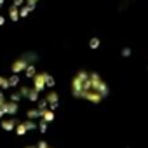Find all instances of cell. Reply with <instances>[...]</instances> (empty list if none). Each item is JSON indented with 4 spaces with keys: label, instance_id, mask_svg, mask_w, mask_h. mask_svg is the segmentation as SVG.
I'll list each match as a JSON object with an SVG mask.
<instances>
[{
    "label": "cell",
    "instance_id": "obj_1",
    "mask_svg": "<svg viewBox=\"0 0 148 148\" xmlns=\"http://www.w3.org/2000/svg\"><path fill=\"white\" fill-rule=\"evenodd\" d=\"M71 94L73 98L87 101L91 105H99L108 98L110 87L98 71L79 70L71 79Z\"/></svg>",
    "mask_w": 148,
    "mask_h": 148
},
{
    "label": "cell",
    "instance_id": "obj_2",
    "mask_svg": "<svg viewBox=\"0 0 148 148\" xmlns=\"http://www.w3.org/2000/svg\"><path fill=\"white\" fill-rule=\"evenodd\" d=\"M32 129H37V124L33 122V120H26V122H18L16 124V127H14V131H16V134L18 136H25L28 131H32Z\"/></svg>",
    "mask_w": 148,
    "mask_h": 148
},
{
    "label": "cell",
    "instance_id": "obj_3",
    "mask_svg": "<svg viewBox=\"0 0 148 148\" xmlns=\"http://www.w3.org/2000/svg\"><path fill=\"white\" fill-rule=\"evenodd\" d=\"M28 64H30V61H26V54H25V56L18 58V59L11 64V71H12V73H18V75H19L21 71H25V68H26Z\"/></svg>",
    "mask_w": 148,
    "mask_h": 148
},
{
    "label": "cell",
    "instance_id": "obj_4",
    "mask_svg": "<svg viewBox=\"0 0 148 148\" xmlns=\"http://www.w3.org/2000/svg\"><path fill=\"white\" fill-rule=\"evenodd\" d=\"M18 103L16 101H5L2 106H0V112H2L4 115H7V117H14L16 113H18Z\"/></svg>",
    "mask_w": 148,
    "mask_h": 148
},
{
    "label": "cell",
    "instance_id": "obj_5",
    "mask_svg": "<svg viewBox=\"0 0 148 148\" xmlns=\"http://www.w3.org/2000/svg\"><path fill=\"white\" fill-rule=\"evenodd\" d=\"M45 75H47L45 71H42V73H35L33 79H32V82H33V89H37L38 92H42V91L45 89Z\"/></svg>",
    "mask_w": 148,
    "mask_h": 148
},
{
    "label": "cell",
    "instance_id": "obj_6",
    "mask_svg": "<svg viewBox=\"0 0 148 148\" xmlns=\"http://www.w3.org/2000/svg\"><path fill=\"white\" fill-rule=\"evenodd\" d=\"M45 101H47V106H49L51 110H56V108L59 106V98H58L56 91H49V92L45 94Z\"/></svg>",
    "mask_w": 148,
    "mask_h": 148
},
{
    "label": "cell",
    "instance_id": "obj_7",
    "mask_svg": "<svg viewBox=\"0 0 148 148\" xmlns=\"http://www.w3.org/2000/svg\"><path fill=\"white\" fill-rule=\"evenodd\" d=\"M16 124H18V120H16L14 117H7V119H2V120H0V125H2L4 131H14Z\"/></svg>",
    "mask_w": 148,
    "mask_h": 148
},
{
    "label": "cell",
    "instance_id": "obj_8",
    "mask_svg": "<svg viewBox=\"0 0 148 148\" xmlns=\"http://www.w3.org/2000/svg\"><path fill=\"white\" fill-rule=\"evenodd\" d=\"M40 119L45 120L47 124L52 122V120H54V110H51V108H49V110H47V108H45V110H40Z\"/></svg>",
    "mask_w": 148,
    "mask_h": 148
},
{
    "label": "cell",
    "instance_id": "obj_9",
    "mask_svg": "<svg viewBox=\"0 0 148 148\" xmlns=\"http://www.w3.org/2000/svg\"><path fill=\"white\" fill-rule=\"evenodd\" d=\"M18 9H19V7L14 5V4H12L11 9H9V14H11V19H12V21H18V19H19V12H18Z\"/></svg>",
    "mask_w": 148,
    "mask_h": 148
},
{
    "label": "cell",
    "instance_id": "obj_10",
    "mask_svg": "<svg viewBox=\"0 0 148 148\" xmlns=\"http://www.w3.org/2000/svg\"><path fill=\"white\" fill-rule=\"evenodd\" d=\"M25 73H26V79H33V75L37 73V68H35V64H28V66L25 68Z\"/></svg>",
    "mask_w": 148,
    "mask_h": 148
},
{
    "label": "cell",
    "instance_id": "obj_11",
    "mask_svg": "<svg viewBox=\"0 0 148 148\" xmlns=\"http://www.w3.org/2000/svg\"><path fill=\"white\" fill-rule=\"evenodd\" d=\"M26 117H28L30 120H35V119H38V117H40V110H38V108L28 110V112H26Z\"/></svg>",
    "mask_w": 148,
    "mask_h": 148
},
{
    "label": "cell",
    "instance_id": "obj_12",
    "mask_svg": "<svg viewBox=\"0 0 148 148\" xmlns=\"http://www.w3.org/2000/svg\"><path fill=\"white\" fill-rule=\"evenodd\" d=\"M32 103H35L37 99H38V91L37 89H33V87H30V92H28V96H26Z\"/></svg>",
    "mask_w": 148,
    "mask_h": 148
},
{
    "label": "cell",
    "instance_id": "obj_13",
    "mask_svg": "<svg viewBox=\"0 0 148 148\" xmlns=\"http://www.w3.org/2000/svg\"><path fill=\"white\" fill-rule=\"evenodd\" d=\"M99 45H101V40H99L98 37H92V38L89 40V49H92V51H94V49H98Z\"/></svg>",
    "mask_w": 148,
    "mask_h": 148
},
{
    "label": "cell",
    "instance_id": "obj_14",
    "mask_svg": "<svg viewBox=\"0 0 148 148\" xmlns=\"http://www.w3.org/2000/svg\"><path fill=\"white\" fill-rule=\"evenodd\" d=\"M7 80H9V86H11V87H16V86L19 84V75H18V73H12L11 79H7Z\"/></svg>",
    "mask_w": 148,
    "mask_h": 148
},
{
    "label": "cell",
    "instance_id": "obj_15",
    "mask_svg": "<svg viewBox=\"0 0 148 148\" xmlns=\"http://www.w3.org/2000/svg\"><path fill=\"white\" fill-rule=\"evenodd\" d=\"M54 84H56V80H54V77L52 75H45V87H49V89H52L54 87Z\"/></svg>",
    "mask_w": 148,
    "mask_h": 148
},
{
    "label": "cell",
    "instance_id": "obj_16",
    "mask_svg": "<svg viewBox=\"0 0 148 148\" xmlns=\"http://www.w3.org/2000/svg\"><path fill=\"white\" fill-rule=\"evenodd\" d=\"M0 89H11L9 80H7V79H4L2 75H0Z\"/></svg>",
    "mask_w": 148,
    "mask_h": 148
},
{
    "label": "cell",
    "instance_id": "obj_17",
    "mask_svg": "<svg viewBox=\"0 0 148 148\" xmlns=\"http://www.w3.org/2000/svg\"><path fill=\"white\" fill-rule=\"evenodd\" d=\"M28 12H30V9L25 5V7H21V11H19V18H26L28 16Z\"/></svg>",
    "mask_w": 148,
    "mask_h": 148
},
{
    "label": "cell",
    "instance_id": "obj_18",
    "mask_svg": "<svg viewBox=\"0 0 148 148\" xmlns=\"http://www.w3.org/2000/svg\"><path fill=\"white\" fill-rule=\"evenodd\" d=\"M11 101L19 103V101H21V94H19V92H12V94H11Z\"/></svg>",
    "mask_w": 148,
    "mask_h": 148
},
{
    "label": "cell",
    "instance_id": "obj_19",
    "mask_svg": "<svg viewBox=\"0 0 148 148\" xmlns=\"http://www.w3.org/2000/svg\"><path fill=\"white\" fill-rule=\"evenodd\" d=\"M35 4H37V0H26V7H28L30 11H33V9L37 7Z\"/></svg>",
    "mask_w": 148,
    "mask_h": 148
},
{
    "label": "cell",
    "instance_id": "obj_20",
    "mask_svg": "<svg viewBox=\"0 0 148 148\" xmlns=\"http://www.w3.org/2000/svg\"><path fill=\"white\" fill-rule=\"evenodd\" d=\"M28 92H30V87H21V89H19L21 98H26V96H28Z\"/></svg>",
    "mask_w": 148,
    "mask_h": 148
},
{
    "label": "cell",
    "instance_id": "obj_21",
    "mask_svg": "<svg viewBox=\"0 0 148 148\" xmlns=\"http://www.w3.org/2000/svg\"><path fill=\"white\" fill-rule=\"evenodd\" d=\"M38 129H40V132H45V131H47V122L42 120V122L38 124Z\"/></svg>",
    "mask_w": 148,
    "mask_h": 148
},
{
    "label": "cell",
    "instance_id": "obj_22",
    "mask_svg": "<svg viewBox=\"0 0 148 148\" xmlns=\"http://www.w3.org/2000/svg\"><path fill=\"white\" fill-rule=\"evenodd\" d=\"M38 110H45L47 108V101L45 99H42V101H38V106H37Z\"/></svg>",
    "mask_w": 148,
    "mask_h": 148
},
{
    "label": "cell",
    "instance_id": "obj_23",
    "mask_svg": "<svg viewBox=\"0 0 148 148\" xmlns=\"http://www.w3.org/2000/svg\"><path fill=\"white\" fill-rule=\"evenodd\" d=\"M122 56H125V58H127V56H131V49H127V47H125V49H122Z\"/></svg>",
    "mask_w": 148,
    "mask_h": 148
},
{
    "label": "cell",
    "instance_id": "obj_24",
    "mask_svg": "<svg viewBox=\"0 0 148 148\" xmlns=\"http://www.w3.org/2000/svg\"><path fill=\"white\" fill-rule=\"evenodd\" d=\"M4 103H5V96H4V92H2V91H0V106H2Z\"/></svg>",
    "mask_w": 148,
    "mask_h": 148
},
{
    "label": "cell",
    "instance_id": "obj_25",
    "mask_svg": "<svg viewBox=\"0 0 148 148\" xmlns=\"http://www.w3.org/2000/svg\"><path fill=\"white\" fill-rule=\"evenodd\" d=\"M14 5H18V7H21V5H23V0H14Z\"/></svg>",
    "mask_w": 148,
    "mask_h": 148
},
{
    "label": "cell",
    "instance_id": "obj_26",
    "mask_svg": "<svg viewBox=\"0 0 148 148\" xmlns=\"http://www.w3.org/2000/svg\"><path fill=\"white\" fill-rule=\"evenodd\" d=\"M4 23H5V19H4V16H0V26H2Z\"/></svg>",
    "mask_w": 148,
    "mask_h": 148
},
{
    "label": "cell",
    "instance_id": "obj_27",
    "mask_svg": "<svg viewBox=\"0 0 148 148\" xmlns=\"http://www.w3.org/2000/svg\"><path fill=\"white\" fill-rule=\"evenodd\" d=\"M2 119H4V113H2V112H0V120H2Z\"/></svg>",
    "mask_w": 148,
    "mask_h": 148
},
{
    "label": "cell",
    "instance_id": "obj_28",
    "mask_svg": "<svg viewBox=\"0 0 148 148\" xmlns=\"http://www.w3.org/2000/svg\"><path fill=\"white\" fill-rule=\"evenodd\" d=\"M26 148H37V146H26Z\"/></svg>",
    "mask_w": 148,
    "mask_h": 148
}]
</instances>
